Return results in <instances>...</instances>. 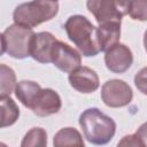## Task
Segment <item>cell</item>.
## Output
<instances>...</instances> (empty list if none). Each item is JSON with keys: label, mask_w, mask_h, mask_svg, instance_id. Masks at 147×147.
I'll return each mask as SVG.
<instances>
[{"label": "cell", "mask_w": 147, "mask_h": 147, "mask_svg": "<svg viewBox=\"0 0 147 147\" xmlns=\"http://www.w3.org/2000/svg\"><path fill=\"white\" fill-rule=\"evenodd\" d=\"M79 125L85 138L95 145H103L111 140L116 131L115 122L96 108L86 109L79 117Z\"/></svg>", "instance_id": "6da1fadb"}, {"label": "cell", "mask_w": 147, "mask_h": 147, "mask_svg": "<svg viewBox=\"0 0 147 147\" xmlns=\"http://www.w3.org/2000/svg\"><path fill=\"white\" fill-rule=\"evenodd\" d=\"M70 40L78 47L85 56H95L99 52V44L96 39V28L84 16L74 15L68 18L64 24Z\"/></svg>", "instance_id": "7a4b0ae2"}, {"label": "cell", "mask_w": 147, "mask_h": 147, "mask_svg": "<svg viewBox=\"0 0 147 147\" xmlns=\"http://www.w3.org/2000/svg\"><path fill=\"white\" fill-rule=\"evenodd\" d=\"M59 11L57 0H32L18 5L13 14L16 24L33 28L52 20Z\"/></svg>", "instance_id": "3957f363"}, {"label": "cell", "mask_w": 147, "mask_h": 147, "mask_svg": "<svg viewBox=\"0 0 147 147\" xmlns=\"http://www.w3.org/2000/svg\"><path fill=\"white\" fill-rule=\"evenodd\" d=\"M33 36L34 32L31 28L16 23L8 26L1 34V53L7 52L15 59H24L29 56Z\"/></svg>", "instance_id": "277c9868"}, {"label": "cell", "mask_w": 147, "mask_h": 147, "mask_svg": "<svg viewBox=\"0 0 147 147\" xmlns=\"http://www.w3.org/2000/svg\"><path fill=\"white\" fill-rule=\"evenodd\" d=\"M87 8L99 24L119 22L129 14L130 0H87Z\"/></svg>", "instance_id": "5b68a950"}, {"label": "cell", "mask_w": 147, "mask_h": 147, "mask_svg": "<svg viewBox=\"0 0 147 147\" xmlns=\"http://www.w3.org/2000/svg\"><path fill=\"white\" fill-rule=\"evenodd\" d=\"M132 90L123 80L111 79L103 84L101 90V98L105 105L113 108L124 107L132 100Z\"/></svg>", "instance_id": "8992f818"}, {"label": "cell", "mask_w": 147, "mask_h": 147, "mask_svg": "<svg viewBox=\"0 0 147 147\" xmlns=\"http://www.w3.org/2000/svg\"><path fill=\"white\" fill-rule=\"evenodd\" d=\"M57 39L49 32L34 33L31 40L30 55L40 63H49L53 60V54Z\"/></svg>", "instance_id": "52a82bcc"}, {"label": "cell", "mask_w": 147, "mask_h": 147, "mask_svg": "<svg viewBox=\"0 0 147 147\" xmlns=\"http://www.w3.org/2000/svg\"><path fill=\"white\" fill-rule=\"evenodd\" d=\"M133 61L132 53L130 48L123 44H116L106 51L105 62L107 68L113 72H124L126 71Z\"/></svg>", "instance_id": "ba28073f"}, {"label": "cell", "mask_w": 147, "mask_h": 147, "mask_svg": "<svg viewBox=\"0 0 147 147\" xmlns=\"http://www.w3.org/2000/svg\"><path fill=\"white\" fill-rule=\"evenodd\" d=\"M52 62L60 70H62L64 72H71L75 69H77L78 67H80L82 57L76 49H74L69 45L57 40V42L55 45Z\"/></svg>", "instance_id": "9c48e42d"}, {"label": "cell", "mask_w": 147, "mask_h": 147, "mask_svg": "<svg viewBox=\"0 0 147 147\" xmlns=\"http://www.w3.org/2000/svg\"><path fill=\"white\" fill-rule=\"evenodd\" d=\"M70 85L82 93H92L99 87V77L87 67H78L69 75Z\"/></svg>", "instance_id": "30bf717a"}, {"label": "cell", "mask_w": 147, "mask_h": 147, "mask_svg": "<svg viewBox=\"0 0 147 147\" xmlns=\"http://www.w3.org/2000/svg\"><path fill=\"white\" fill-rule=\"evenodd\" d=\"M61 109V98L51 88H41L31 107V110L38 116H49Z\"/></svg>", "instance_id": "8fae6325"}, {"label": "cell", "mask_w": 147, "mask_h": 147, "mask_svg": "<svg viewBox=\"0 0 147 147\" xmlns=\"http://www.w3.org/2000/svg\"><path fill=\"white\" fill-rule=\"evenodd\" d=\"M121 37V23L119 22H108L101 23L96 28V39L100 51H107L114 45H116Z\"/></svg>", "instance_id": "7c38bea8"}, {"label": "cell", "mask_w": 147, "mask_h": 147, "mask_svg": "<svg viewBox=\"0 0 147 147\" xmlns=\"http://www.w3.org/2000/svg\"><path fill=\"white\" fill-rule=\"evenodd\" d=\"M40 90L41 87L37 83L31 80H22L15 87V94H16V98L26 108L31 109Z\"/></svg>", "instance_id": "4fadbf2b"}, {"label": "cell", "mask_w": 147, "mask_h": 147, "mask_svg": "<svg viewBox=\"0 0 147 147\" xmlns=\"http://www.w3.org/2000/svg\"><path fill=\"white\" fill-rule=\"evenodd\" d=\"M53 144L55 147H67V146L83 147L84 146V141L82 139L80 133L72 127L61 129L55 134Z\"/></svg>", "instance_id": "5bb4252c"}, {"label": "cell", "mask_w": 147, "mask_h": 147, "mask_svg": "<svg viewBox=\"0 0 147 147\" xmlns=\"http://www.w3.org/2000/svg\"><path fill=\"white\" fill-rule=\"evenodd\" d=\"M0 108H1V127L9 126L16 122L20 116V109L16 103L9 96H1L0 100Z\"/></svg>", "instance_id": "9a60e30c"}, {"label": "cell", "mask_w": 147, "mask_h": 147, "mask_svg": "<svg viewBox=\"0 0 147 147\" xmlns=\"http://www.w3.org/2000/svg\"><path fill=\"white\" fill-rule=\"evenodd\" d=\"M0 94L1 96H9L13 90L16 87V76L9 67L6 64L0 65Z\"/></svg>", "instance_id": "2e32d148"}, {"label": "cell", "mask_w": 147, "mask_h": 147, "mask_svg": "<svg viewBox=\"0 0 147 147\" xmlns=\"http://www.w3.org/2000/svg\"><path fill=\"white\" fill-rule=\"evenodd\" d=\"M47 144V133L41 127H33L31 129L24 137L21 146L28 147V146H46Z\"/></svg>", "instance_id": "e0dca14e"}, {"label": "cell", "mask_w": 147, "mask_h": 147, "mask_svg": "<svg viewBox=\"0 0 147 147\" xmlns=\"http://www.w3.org/2000/svg\"><path fill=\"white\" fill-rule=\"evenodd\" d=\"M129 14L133 20L147 21V0H130Z\"/></svg>", "instance_id": "ac0fdd59"}, {"label": "cell", "mask_w": 147, "mask_h": 147, "mask_svg": "<svg viewBox=\"0 0 147 147\" xmlns=\"http://www.w3.org/2000/svg\"><path fill=\"white\" fill-rule=\"evenodd\" d=\"M134 84L142 94H147V67L137 72L134 77Z\"/></svg>", "instance_id": "d6986e66"}, {"label": "cell", "mask_w": 147, "mask_h": 147, "mask_svg": "<svg viewBox=\"0 0 147 147\" xmlns=\"http://www.w3.org/2000/svg\"><path fill=\"white\" fill-rule=\"evenodd\" d=\"M134 134L137 136L140 146H147V122L144 123Z\"/></svg>", "instance_id": "ffe728a7"}, {"label": "cell", "mask_w": 147, "mask_h": 147, "mask_svg": "<svg viewBox=\"0 0 147 147\" xmlns=\"http://www.w3.org/2000/svg\"><path fill=\"white\" fill-rule=\"evenodd\" d=\"M118 146H140V142L137 138L136 134H130V136H125L119 142H118Z\"/></svg>", "instance_id": "44dd1931"}, {"label": "cell", "mask_w": 147, "mask_h": 147, "mask_svg": "<svg viewBox=\"0 0 147 147\" xmlns=\"http://www.w3.org/2000/svg\"><path fill=\"white\" fill-rule=\"evenodd\" d=\"M144 45H145V49L147 52V30L145 32V37H144Z\"/></svg>", "instance_id": "7402d4cb"}]
</instances>
